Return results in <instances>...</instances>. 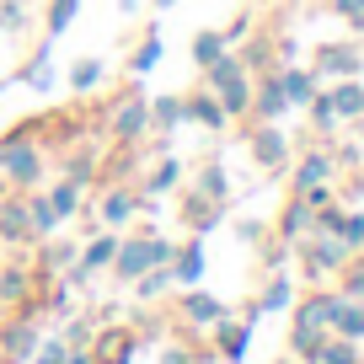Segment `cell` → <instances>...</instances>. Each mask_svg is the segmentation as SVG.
Segmentation results:
<instances>
[{
  "mask_svg": "<svg viewBox=\"0 0 364 364\" xmlns=\"http://www.w3.org/2000/svg\"><path fill=\"white\" fill-rule=\"evenodd\" d=\"M332 11H338V16H348V22H353V33H364V0H332Z\"/></svg>",
  "mask_w": 364,
  "mask_h": 364,
  "instance_id": "obj_25",
  "label": "cell"
},
{
  "mask_svg": "<svg viewBox=\"0 0 364 364\" xmlns=\"http://www.w3.org/2000/svg\"><path fill=\"white\" fill-rule=\"evenodd\" d=\"M129 348H134L129 332H107V338H97V364H129Z\"/></svg>",
  "mask_w": 364,
  "mask_h": 364,
  "instance_id": "obj_7",
  "label": "cell"
},
{
  "mask_svg": "<svg viewBox=\"0 0 364 364\" xmlns=\"http://www.w3.org/2000/svg\"><path fill=\"white\" fill-rule=\"evenodd\" d=\"M327 102H332L338 118H364V86H338Z\"/></svg>",
  "mask_w": 364,
  "mask_h": 364,
  "instance_id": "obj_10",
  "label": "cell"
},
{
  "mask_svg": "<svg viewBox=\"0 0 364 364\" xmlns=\"http://www.w3.org/2000/svg\"><path fill=\"white\" fill-rule=\"evenodd\" d=\"M156 59H161V38H150V43H145V48H139V59H134V70H150V65H156Z\"/></svg>",
  "mask_w": 364,
  "mask_h": 364,
  "instance_id": "obj_32",
  "label": "cell"
},
{
  "mask_svg": "<svg viewBox=\"0 0 364 364\" xmlns=\"http://www.w3.org/2000/svg\"><path fill=\"white\" fill-rule=\"evenodd\" d=\"M316 364H364L359 348H353V338H327L316 348Z\"/></svg>",
  "mask_w": 364,
  "mask_h": 364,
  "instance_id": "obj_8",
  "label": "cell"
},
{
  "mask_svg": "<svg viewBox=\"0 0 364 364\" xmlns=\"http://www.w3.org/2000/svg\"><path fill=\"white\" fill-rule=\"evenodd\" d=\"M27 215H22V209H6V215H0V236H27Z\"/></svg>",
  "mask_w": 364,
  "mask_h": 364,
  "instance_id": "obj_27",
  "label": "cell"
},
{
  "mask_svg": "<svg viewBox=\"0 0 364 364\" xmlns=\"http://www.w3.org/2000/svg\"><path fill=\"white\" fill-rule=\"evenodd\" d=\"M139 124H145V102H139V97H134V102H129L124 107V113H118V124H113V134H134V129Z\"/></svg>",
  "mask_w": 364,
  "mask_h": 364,
  "instance_id": "obj_22",
  "label": "cell"
},
{
  "mask_svg": "<svg viewBox=\"0 0 364 364\" xmlns=\"http://www.w3.org/2000/svg\"><path fill=\"white\" fill-rule=\"evenodd\" d=\"M279 91H284V102L295 107V102H311V97H316V80H311L306 70H284V75H279Z\"/></svg>",
  "mask_w": 364,
  "mask_h": 364,
  "instance_id": "obj_6",
  "label": "cell"
},
{
  "mask_svg": "<svg viewBox=\"0 0 364 364\" xmlns=\"http://www.w3.org/2000/svg\"><path fill=\"white\" fill-rule=\"evenodd\" d=\"M220 54H225V38H215V33L193 38V59H198V65H215Z\"/></svg>",
  "mask_w": 364,
  "mask_h": 364,
  "instance_id": "obj_21",
  "label": "cell"
},
{
  "mask_svg": "<svg viewBox=\"0 0 364 364\" xmlns=\"http://www.w3.org/2000/svg\"><path fill=\"white\" fill-rule=\"evenodd\" d=\"M220 343H225L230 359H241L247 353V327H220Z\"/></svg>",
  "mask_w": 364,
  "mask_h": 364,
  "instance_id": "obj_24",
  "label": "cell"
},
{
  "mask_svg": "<svg viewBox=\"0 0 364 364\" xmlns=\"http://www.w3.org/2000/svg\"><path fill=\"white\" fill-rule=\"evenodd\" d=\"M182 316H188V321H225V311H220L209 295H188V300H182Z\"/></svg>",
  "mask_w": 364,
  "mask_h": 364,
  "instance_id": "obj_15",
  "label": "cell"
},
{
  "mask_svg": "<svg viewBox=\"0 0 364 364\" xmlns=\"http://www.w3.org/2000/svg\"><path fill=\"white\" fill-rule=\"evenodd\" d=\"M279 306H289V279H273L268 295H262V311H279Z\"/></svg>",
  "mask_w": 364,
  "mask_h": 364,
  "instance_id": "obj_26",
  "label": "cell"
},
{
  "mask_svg": "<svg viewBox=\"0 0 364 364\" xmlns=\"http://www.w3.org/2000/svg\"><path fill=\"white\" fill-rule=\"evenodd\" d=\"M22 295V268H6V279H0V300H16Z\"/></svg>",
  "mask_w": 364,
  "mask_h": 364,
  "instance_id": "obj_29",
  "label": "cell"
},
{
  "mask_svg": "<svg viewBox=\"0 0 364 364\" xmlns=\"http://www.w3.org/2000/svg\"><path fill=\"white\" fill-rule=\"evenodd\" d=\"M70 16H75V0H54V16H48V27L59 33V27H65Z\"/></svg>",
  "mask_w": 364,
  "mask_h": 364,
  "instance_id": "obj_31",
  "label": "cell"
},
{
  "mask_svg": "<svg viewBox=\"0 0 364 364\" xmlns=\"http://www.w3.org/2000/svg\"><path fill=\"white\" fill-rule=\"evenodd\" d=\"M343 295H348V300H364V257L343 262Z\"/></svg>",
  "mask_w": 364,
  "mask_h": 364,
  "instance_id": "obj_19",
  "label": "cell"
},
{
  "mask_svg": "<svg viewBox=\"0 0 364 364\" xmlns=\"http://www.w3.org/2000/svg\"><path fill=\"white\" fill-rule=\"evenodd\" d=\"M321 70H327V75H359L364 59H359L353 43H332V48H321Z\"/></svg>",
  "mask_w": 364,
  "mask_h": 364,
  "instance_id": "obj_3",
  "label": "cell"
},
{
  "mask_svg": "<svg viewBox=\"0 0 364 364\" xmlns=\"http://www.w3.org/2000/svg\"><path fill=\"white\" fill-rule=\"evenodd\" d=\"M182 113H193V118H204L209 129H220V124H225V107H215V97H193V102L182 107Z\"/></svg>",
  "mask_w": 364,
  "mask_h": 364,
  "instance_id": "obj_18",
  "label": "cell"
},
{
  "mask_svg": "<svg viewBox=\"0 0 364 364\" xmlns=\"http://www.w3.org/2000/svg\"><path fill=\"white\" fill-rule=\"evenodd\" d=\"M113 252H118V241H113V236H107V241H97V247L86 252V262H80V273H75V279H86V273H91V268H102V262H113Z\"/></svg>",
  "mask_w": 364,
  "mask_h": 364,
  "instance_id": "obj_20",
  "label": "cell"
},
{
  "mask_svg": "<svg viewBox=\"0 0 364 364\" xmlns=\"http://www.w3.org/2000/svg\"><path fill=\"white\" fill-rule=\"evenodd\" d=\"M332 236H338V241H343L348 252H364V215H343Z\"/></svg>",
  "mask_w": 364,
  "mask_h": 364,
  "instance_id": "obj_16",
  "label": "cell"
},
{
  "mask_svg": "<svg viewBox=\"0 0 364 364\" xmlns=\"http://www.w3.org/2000/svg\"><path fill=\"white\" fill-rule=\"evenodd\" d=\"M113 257H118V252H113ZM166 257H171L166 241H134V247H124V257H118V273H124V279H139L150 262H166Z\"/></svg>",
  "mask_w": 364,
  "mask_h": 364,
  "instance_id": "obj_2",
  "label": "cell"
},
{
  "mask_svg": "<svg viewBox=\"0 0 364 364\" xmlns=\"http://www.w3.org/2000/svg\"><path fill=\"white\" fill-rule=\"evenodd\" d=\"M284 156H289L284 139L273 134V129H262V134H257V161H262V166H284Z\"/></svg>",
  "mask_w": 364,
  "mask_h": 364,
  "instance_id": "obj_17",
  "label": "cell"
},
{
  "mask_svg": "<svg viewBox=\"0 0 364 364\" xmlns=\"http://www.w3.org/2000/svg\"><path fill=\"white\" fill-rule=\"evenodd\" d=\"M289 343H295V353H306V359H316V348L327 343V327H316V321H295V332H289Z\"/></svg>",
  "mask_w": 364,
  "mask_h": 364,
  "instance_id": "obj_9",
  "label": "cell"
},
{
  "mask_svg": "<svg viewBox=\"0 0 364 364\" xmlns=\"http://www.w3.org/2000/svg\"><path fill=\"white\" fill-rule=\"evenodd\" d=\"M338 306H343V289H338V295H311L306 306H300V321H316V327H332Z\"/></svg>",
  "mask_w": 364,
  "mask_h": 364,
  "instance_id": "obj_5",
  "label": "cell"
},
{
  "mask_svg": "<svg viewBox=\"0 0 364 364\" xmlns=\"http://www.w3.org/2000/svg\"><path fill=\"white\" fill-rule=\"evenodd\" d=\"M129 209H134V204H129V198H124V193H107V204H102V215H107V220H124V215H129Z\"/></svg>",
  "mask_w": 364,
  "mask_h": 364,
  "instance_id": "obj_30",
  "label": "cell"
},
{
  "mask_svg": "<svg viewBox=\"0 0 364 364\" xmlns=\"http://www.w3.org/2000/svg\"><path fill=\"white\" fill-rule=\"evenodd\" d=\"M171 279H182V284H198V279H204V247H198V241H193V247H182Z\"/></svg>",
  "mask_w": 364,
  "mask_h": 364,
  "instance_id": "obj_11",
  "label": "cell"
},
{
  "mask_svg": "<svg viewBox=\"0 0 364 364\" xmlns=\"http://www.w3.org/2000/svg\"><path fill=\"white\" fill-rule=\"evenodd\" d=\"M327 177H332V156H327V150L306 156V161H300V171H295V182H300V188H311V182H327Z\"/></svg>",
  "mask_w": 364,
  "mask_h": 364,
  "instance_id": "obj_13",
  "label": "cell"
},
{
  "mask_svg": "<svg viewBox=\"0 0 364 364\" xmlns=\"http://www.w3.org/2000/svg\"><path fill=\"white\" fill-rule=\"evenodd\" d=\"M332 332H338V338H364V306H359V300L343 295L338 316H332Z\"/></svg>",
  "mask_w": 364,
  "mask_h": 364,
  "instance_id": "obj_4",
  "label": "cell"
},
{
  "mask_svg": "<svg viewBox=\"0 0 364 364\" xmlns=\"http://www.w3.org/2000/svg\"><path fill=\"white\" fill-rule=\"evenodd\" d=\"M343 262H348V247H343L338 236H327V230H321V241H311V247H306V273H311V279L343 268Z\"/></svg>",
  "mask_w": 364,
  "mask_h": 364,
  "instance_id": "obj_1",
  "label": "cell"
},
{
  "mask_svg": "<svg viewBox=\"0 0 364 364\" xmlns=\"http://www.w3.org/2000/svg\"><path fill=\"white\" fill-rule=\"evenodd\" d=\"M54 209H75V188H70V182H65V188L54 193Z\"/></svg>",
  "mask_w": 364,
  "mask_h": 364,
  "instance_id": "obj_33",
  "label": "cell"
},
{
  "mask_svg": "<svg viewBox=\"0 0 364 364\" xmlns=\"http://www.w3.org/2000/svg\"><path fill=\"white\" fill-rule=\"evenodd\" d=\"M6 348H11V353H27V348H33V327H11V332H6Z\"/></svg>",
  "mask_w": 364,
  "mask_h": 364,
  "instance_id": "obj_28",
  "label": "cell"
},
{
  "mask_svg": "<svg viewBox=\"0 0 364 364\" xmlns=\"http://www.w3.org/2000/svg\"><path fill=\"white\" fill-rule=\"evenodd\" d=\"M166 364H193V359H188V353L177 348V353H166Z\"/></svg>",
  "mask_w": 364,
  "mask_h": 364,
  "instance_id": "obj_34",
  "label": "cell"
},
{
  "mask_svg": "<svg viewBox=\"0 0 364 364\" xmlns=\"http://www.w3.org/2000/svg\"><path fill=\"white\" fill-rule=\"evenodd\" d=\"M11 177L16 182H33L38 177V156H33V150H16V156H11Z\"/></svg>",
  "mask_w": 364,
  "mask_h": 364,
  "instance_id": "obj_23",
  "label": "cell"
},
{
  "mask_svg": "<svg viewBox=\"0 0 364 364\" xmlns=\"http://www.w3.org/2000/svg\"><path fill=\"white\" fill-rule=\"evenodd\" d=\"M252 102H257V113L262 118H279V113H284V91H279V75H268V80H262V91H257V97H252Z\"/></svg>",
  "mask_w": 364,
  "mask_h": 364,
  "instance_id": "obj_14",
  "label": "cell"
},
{
  "mask_svg": "<svg viewBox=\"0 0 364 364\" xmlns=\"http://www.w3.org/2000/svg\"><path fill=\"white\" fill-rule=\"evenodd\" d=\"M220 91H225V113H247V107H252V80L247 75L220 80Z\"/></svg>",
  "mask_w": 364,
  "mask_h": 364,
  "instance_id": "obj_12",
  "label": "cell"
}]
</instances>
